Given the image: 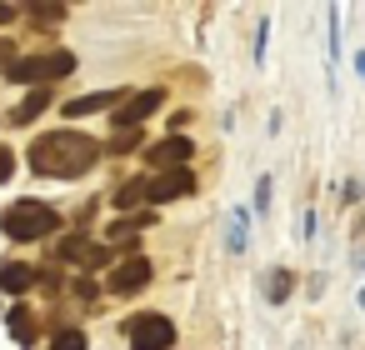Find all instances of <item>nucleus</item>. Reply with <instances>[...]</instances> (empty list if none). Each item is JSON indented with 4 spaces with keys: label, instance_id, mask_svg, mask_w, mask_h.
<instances>
[{
    "label": "nucleus",
    "instance_id": "nucleus-1",
    "mask_svg": "<svg viewBox=\"0 0 365 350\" xmlns=\"http://www.w3.org/2000/svg\"><path fill=\"white\" fill-rule=\"evenodd\" d=\"M101 160V145L86 130H46L31 140V170L36 175H56V180H76Z\"/></svg>",
    "mask_w": 365,
    "mask_h": 350
},
{
    "label": "nucleus",
    "instance_id": "nucleus-23",
    "mask_svg": "<svg viewBox=\"0 0 365 350\" xmlns=\"http://www.w3.org/2000/svg\"><path fill=\"white\" fill-rule=\"evenodd\" d=\"M11 16H16L11 6H0V26H11Z\"/></svg>",
    "mask_w": 365,
    "mask_h": 350
},
{
    "label": "nucleus",
    "instance_id": "nucleus-15",
    "mask_svg": "<svg viewBox=\"0 0 365 350\" xmlns=\"http://www.w3.org/2000/svg\"><path fill=\"white\" fill-rule=\"evenodd\" d=\"M51 350H91V340H86V330H61L51 340Z\"/></svg>",
    "mask_w": 365,
    "mask_h": 350
},
{
    "label": "nucleus",
    "instance_id": "nucleus-20",
    "mask_svg": "<svg viewBox=\"0 0 365 350\" xmlns=\"http://www.w3.org/2000/svg\"><path fill=\"white\" fill-rule=\"evenodd\" d=\"M31 21H66L61 6H31Z\"/></svg>",
    "mask_w": 365,
    "mask_h": 350
},
{
    "label": "nucleus",
    "instance_id": "nucleus-5",
    "mask_svg": "<svg viewBox=\"0 0 365 350\" xmlns=\"http://www.w3.org/2000/svg\"><path fill=\"white\" fill-rule=\"evenodd\" d=\"M160 105H165V91H160V86H150V91L130 96V101L120 105V115H110V120H115L120 130H140V125H145V120H150Z\"/></svg>",
    "mask_w": 365,
    "mask_h": 350
},
{
    "label": "nucleus",
    "instance_id": "nucleus-6",
    "mask_svg": "<svg viewBox=\"0 0 365 350\" xmlns=\"http://www.w3.org/2000/svg\"><path fill=\"white\" fill-rule=\"evenodd\" d=\"M145 285H150V260H145V255L120 260V265L110 270V280H106L110 295H135V290H145Z\"/></svg>",
    "mask_w": 365,
    "mask_h": 350
},
{
    "label": "nucleus",
    "instance_id": "nucleus-11",
    "mask_svg": "<svg viewBox=\"0 0 365 350\" xmlns=\"http://www.w3.org/2000/svg\"><path fill=\"white\" fill-rule=\"evenodd\" d=\"M46 105H51V86H36V91H31V96H26L16 110H11V125H31V120H36Z\"/></svg>",
    "mask_w": 365,
    "mask_h": 350
},
{
    "label": "nucleus",
    "instance_id": "nucleus-22",
    "mask_svg": "<svg viewBox=\"0 0 365 350\" xmlns=\"http://www.w3.org/2000/svg\"><path fill=\"white\" fill-rule=\"evenodd\" d=\"M255 205H260V210L270 205V180H260V185H255Z\"/></svg>",
    "mask_w": 365,
    "mask_h": 350
},
{
    "label": "nucleus",
    "instance_id": "nucleus-24",
    "mask_svg": "<svg viewBox=\"0 0 365 350\" xmlns=\"http://www.w3.org/2000/svg\"><path fill=\"white\" fill-rule=\"evenodd\" d=\"M355 66H360V76H365V56H360V61H355Z\"/></svg>",
    "mask_w": 365,
    "mask_h": 350
},
{
    "label": "nucleus",
    "instance_id": "nucleus-21",
    "mask_svg": "<svg viewBox=\"0 0 365 350\" xmlns=\"http://www.w3.org/2000/svg\"><path fill=\"white\" fill-rule=\"evenodd\" d=\"M11 56H16V41H11V36H0V66H11Z\"/></svg>",
    "mask_w": 365,
    "mask_h": 350
},
{
    "label": "nucleus",
    "instance_id": "nucleus-13",
    "mask_svg": "<svg viewBox=\"0 0 365 350\" xmlns=\"http://www.w3.org/2000/svg\"><path fill=\"white\" fill-rule=\"evenodd\" d=\"M145 195H150V180H125V185H120V190H115L110 200H115L120 210H135V205H140Z\"/></svg>",
    "mask_w": 365,
    "mask_h": 350
},
{
    "label": "nucleus",
    "instance_id": "nucleus-19",
    "mask_svg": "<svg viewBox=\"0 0 365 350\" xmlns=\"http://www.w3.org/2000/svg\"><path fill=\"white\" fill-rule=\"evenodd\" d=\"M11 175H16V150H11V145H0V185H6Z\"/></svg>",
    "mask_w": 365,
    "mask_h": 350
},
{
    "label": "nucleus",
    "instance_id": "nucleus-9",
    "mask_svg": "<svg viewBox=\"0 0 365 350\" xmlns=\"http://www.w3.org/2000/svg\"><path fill=\"white\" fill-rule=\"evenodd\" d=\"M120 105H125V91H101V96H81V101H71V105H66V115H71V120H81V115L120 110Z\"/></svg>",
    "mask_w": 365,
    "mask_h": 350
},
{
    "label": "nucleus",
    "instance_id": "nucleus-18",
    "mask_svg": "<svg viewBox=\"0 0 365 350\" xmlns=\"http://www.w3.org/2000/svg\"><path fill=\"white\" fill-rule=\"evenodd\" d=\"M290 285H295V280H290V270H275V280H270V300H285V295H290Z\"/></svg>",
    "mask_w": 365,
    "mask_h": 350
},
{
    "label": "nucleus",
    "instance_id": "nucleus-10",
    "mask_svg": "<svg viewBox=\"0 0 365 350\" xmlns=\"http://www.w3.org/2000/svg\"><path fill=\"white\" fill-rule=\"evenodd\" d=\"M61 260H76V265H91L96 270V265L110 260V245H91V240H76L71 235V240H61Z\"/></svg>",
    "mask_w": 365,
    "mask_h": 350
},
{
    "label": "nucleus",
    "instance_id": "nucleus-4",
    "mask_svg": "<svg viewBox=\"0 0 365 350\" xmlns=\"http://www.w3.org/2000/svg\"><path fill=\"white\" fill-rule=\"evenodd\" d=\"M125 340H130V350H170L175 345V325L165 315L145 310V315H130L125 320Z\"/></svg>",
    "mask_w": 365,
    "mask_h": 350
},
{
    "label": "nucleus",
    "instance_id": "nucleus-14",
    "mask_svg": "<svg viewBox=\"0 0 365 350\" xmlns=\"http://www.w3.org/2000/svg\"><path fill=\"white\" fill-rule=\"evenodd\" d=\"M11 335H16L21 345H31V340H36V315H31L26 305H16V310H11Z\"/></svg>",
    "mask_w": 365,
    "mask_h": 350
},
{
    "label": "nucleus",
    "instance_id": "nucleus-16",
    "mask_svg": "<svg viewBox=\"0 0 365 350\" xmlns=\"http://www.w3.org/2000/svg\"><path fill=\"white\" fill-rule=\"evenodd\" d=\"M245 230H250V225H245V215L235 210V215H230V240H225V245H230V250H245Z\"/></svg>",
    "mask_w": 365,
    "mask_h": 350
},
{
    "label": "nucleus",
    "instance_id": "nucleus-7",
    "mask_svg": "<svg viewBox=\"0 0 365 350\" xmlns=\"http://www.w3.org/2000/svg\"><path fill=\"white\" fill-rule=\"evenodd\" d=\"M190 155H195V145H190L185 135H165V140H155V145L145 150V160H150L155 170H180Z\"/></svg>",
    "mask_w": 365,
    "mask_h": 350
},
{
    "label": "nucleus",
    "instance_id": "nucleus-8",
    "mask_svg": "<svg viewBox=\"0 0 365 350\" xmlns=\"http://www.w3.org/2000/svg\"><path fill=\"white\" fill-rule=\"evenodd\" d=\"M190 190H195V175L180 165V170H160V175L150 180V195H145V200L165 205V200H180V195H190Z\"/></svg>",
    "mask_w": 365,
    "mask_h": 350
},
{
    "label": "nucleus",
    "instance_id": "nucleus-17",
    "mask_svg": "<svg viewBox=\"0 0 365 350\" xmlns=\"http://www.w3.org/2000/svg\"><path fill=\"white\" fill-rule=\"evenodd\" d=\"M135 145H140V130H120V135L110 140V150H115V155H125V150H135Z\"/></svg>",
    "mask_w": 365,
    "mask_h": 350
},
{
    "label": "nucleus",
    "instance_id": "nucleus-12",
    "mask_svg": "<svg viewBox=\"0 0 365 350\" xmlns=\"http://www.w3.org/2000/svg\"><path fill=\"white\" fill-rule=\"evenodd\" d=\"M31 285H36V270H31V265H21V260H6V265H0V290L21 295V290H31Z\"/></svg>",
    "mask_w": 365,
    "mask_h": 350
},
{
    "label": "nucleus",
    "instance_id": "nucleus-3",
    "mask_svg": "<svg viewBox=\"0 0 365 350\" xmlns=\"http://www.w3.org/2000/svg\"><path fill=\"white\" fill-rule=\"evenodd\" d=\"M71 71H76V56L71 51H51V56H31V61H11L6 81H16V86H51V81H61Z\"/></svg>",
    "mask_w": 365,
    "mask_h": 350
},
{
    "label": "nucleus",
    "instance_id": "nucleus-2",
    "mask_svg": "<svg viewBox=\"0 0 365 350\" xmlns=\"http://www.w3.org/2000/svg\"><path fill=\"white\" fill-rule=\"evenodd\" d=\"M0 230H6L11 240H46L61 230V215L41 200H16L6 215H0Z\"/></svg>",
    "mask_w": 365,
    "mask_h": 350
}]
</instances>
